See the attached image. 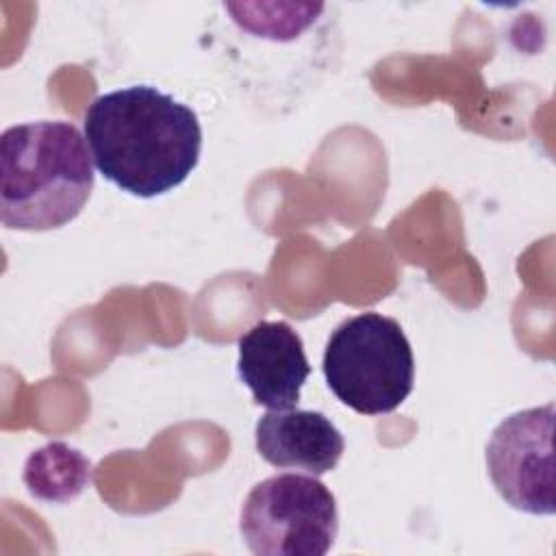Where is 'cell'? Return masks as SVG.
<instances>
[{
    "mask_svg": "<svg viewBox=\"0 0 556 556\" xmlns=\"http://www.w3.org/2000/svg\"><path fill=\"white\" fill-rule=\"evenodd\" d=\"M202 43L258 113H293L343 61V28L334 2H217Z\"/></svg>",
    "mask_w": 556,
    "mask_h": 556,
    "instance_id": "6da1fadb",
    "label": "cell"
},
{
    "mask_svg": "<svg viewBox=\"0 0 556 556\" xmlns=\"http://www.w3.org/2000/svg\"><path fill=\"white\" fill-rule=\"evenodd\" d=\"M85 139L96 169L137 198L176 189L202 154L195 111L152 85L98 96L85 111Z\"/></svg>",
    "mask_w": 556,
    "mask_h": 556,
    "instance_id": "7a4b0ae2",
    "label": "cell"
},
{
    "mask_svg": "<svg viewBox=\"0 0 556 556\" xmlns=\"http://www.w3.org/2000/svg\"><path fill=\"white\" fill-rule=\"evenodd\" d=\"M87 139L72 122L39 119L0 137V222L43 232L78 217L93 191Z\"/></svg>",
    "mask_w": 556,
    "mask_h": 556,
    "instance_id": "3957f363",
    "label": "cell"
},
{
    "mask_svg": "<svg viewBox=\"0 0 556 556\" xmlns=\"http://www.w3.org/2000/svg\"><path fill=\"white\" fill-rule=\"evenodd\" d=\"M321 369L334 397L361 415L393 413L415 384L413 348L402 326L376 311L332 330Z\"/></svg>",
    "mask_w": 556,
    "mask_h": 556,
    "instance_id": "277c9868",
    "label": "cell"
},
{
    "mask_svg": "<svg viewBox=\"0 0 556 556\" xmlns=\"http://www.w3.org/2000/svg\"><path fill=\"white\" fill-rule=\"evenodd\" d=\"M239 532L256 556H324L339 534L334 493L311 473L269 476L248 493Z\"/></svg>",
    "mask_w": 556,
    "mask_h": 556,
    "instance_id": "5b68a950",
    "label": "cell"
},
{
    "mask_svg": "<svg viewBox=\"0 0 556 556\" xmlns=\"http://www.w3.org/2000/svg\"><path fill=\"white\" fill-rule=\"evenodd\" d=\"M554 402L508 415L486 443V469L500 497L528 515L556 513Z\"/></svg>",
    "mask_w": 556,
    "mask_h": 556,
    "instance_id": "8992f818",
    "label": "cell"
},
{
    "mask_svg": "<svg viewBox=\"0 0 556 556\" xmlns=\"http://www.w3.org/2000/svg\"><path fill=\"white\" fill-rule=\"evenodd\" d=\"M237 374L256 404L295 408L311 374L302 337L287 321H256L239 339Z\"/></svg>",
    "mask_w": 556,
    "mask_h": 556,
    "instance_id": "52a82bcc",
    "label": "cell"
},
{
    "mask_svg": "<svg viewBox=\"0 0 556 556\" xmlns=\"http://www.w3.org/2000/svg\"><path fill=\"white\" fill-rule=\"evenodd\" d=\"M256 452L280 469H300L311 476L332 471L345 450L339 428L319 410H267L254 428Z\"/></svg>",
    "mask_w": 556,
    "mask_h": 556,
    "instance_id": "ba28073f",
    "label": "cell"
},
{
    "mask_svg": "<svg viewBox=\"0 0 556 556\" xmlns=\"http://www.w3.org/2000/svg\"><path fill=\"white\" fill-rule=\"evenodd\" d=\"M91 460L80 450L52 441L26 458L22 478L33 497L63 504L85 491L91 482Z\"/></svg>",
    "mask_w": 556,
    "mask_h": 556,
    "instance_id": "9c48e42d",
    "label": "cell"
}]
</instances>
